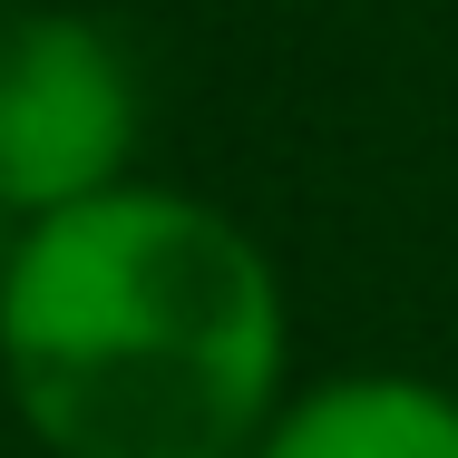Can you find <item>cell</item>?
Instances as JSON below:
<instances>
[{"mask_svg":"<svg viewBox=\"0 0 458 458\" xmlns=\"http://www.w3.org/2000/svg\"><path fill=\"white\" fill-rule=\"evenodd\" d=\"M0 380L49 458H244L283 410V283L234 215L107 185L20 225Z\"/></svg>","mask_w":458,"mask_h":458,"instance_id":"6da1fadb","label":"cell"},{"mask_svg":"<svg viewBox=\"0 0 458 458\" xmlns=\"http://www.w3.org/2000/svg\"><path fill=\"white\" fill-rule=\"evenodd\" d=\"M137 69L79 10H0V205L59 215L127 185Z\"/></svg>","mask_w":458,"mask_h":458,"instance_id":"7a4b0ae2","label":"cell"},{"mask_svg":"<svg viewBox=\"0 0 458 458\" xmlns=\"http://www.w3.org/2000/svg\"><path fill=\"white\" fill-rule=\"evenodd\" d=\"M244 458H458V400L410 370H352L283 400Z\"/></svg>","mask_w":458,"mask_h":458,"instance_id":"3957f363","label":"cell"},{"mask_svg":"<svg viewBox=\"0 0 458 458\" xmlns=\"http://www.w3.org/2000/svg\"><path fill=\"white\" fill-rule=\"evenodd\" d=\"M10 244H20V215H10V205H0V264H10Z\"/></svg>","mask_w":458,"mask_h":458,"instance_id":"277c9868","label":"cell"}]
</instances>
